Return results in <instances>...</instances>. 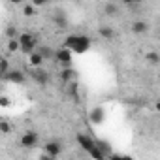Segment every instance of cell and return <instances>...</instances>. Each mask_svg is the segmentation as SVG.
<instances>
[{"label":"cell","mask_w":160,"mask_h":160,"mask_svg":"<svg viewBox=\"0 0 160 160\" xmlns=\"http://www.w3.org/2000/svg\"><path fill=\"white\" fill-rule=\"evenodd\" d=\"M91 45H92V40H91L89 36H85V34H70V36L64 40V47L70 49V51L75 53V55L87 53V51L91 49Z\"/></svg>","instance_id":"6da1fadb"},{"label":"cell","mask_w":160,"mask_h":160,"mask_svg":"<svg viewBox=\"0 0 160 160\" xmlns=\"http://www.w3.org/2000/svg\"><path fill=\"white\" fill-rule=\"evenodd\" d=\"M75 139H77V143L81 145L89 154H91V158H94V160H106V154L98 149V143H96V139H92L91 136H87V134H77L75 136Z\"/></svg>","instance_id":"7a4b0ae2"},{"label":"cell","mask_w":160,"mask_h":160,"mask_svg":"<svg viewBox=\"0 0 160 160\" xmlns=\"http://www.w3.org/2000/svg\"><path fill=\"white\" fill-rule=\"evenodd\" d=\"M19 42H21V51L30 57V55L34 53V47H36V38H34L30 32H23V34L19 36Z\"/></svg>","instance_id":"3957f363"},{"label":"cell","mask_w":160,"mask_h":160,"mask_svg":"<svg viewBox=\"0 0 160 160\" xmlns=\"http://www.w3.org/2000/svg\"><path fill=\"white\" fill-rule=\"evenodd\" d=\"M72 55H73V53L62 45V47L57 51V57H55V60L60 64V68H72Z\"/></svg>","instance_id":"277c9868"},{"label":"cell","mask_w":160,"mask_h":160,"mask_svg":"<svg viewBox=\"0 0 160 160\" xmlns=\"http://www.w3.org/2000/svg\"><path fill=\"white\" fill-rule=\"evenodd\" d=\"M38 141H40V136H38L34 130H27V132L21 136V145H23L25 149H34V147L38 145Z\"/></svg>","instance_id":"5b68a950"},{"label":"cell","mask_w":160,"mask_h":160,"mask_svg":"<svg viewBox=\"0 0 160 160\" xmlns=\"http://www.w3.org/2000/svg\"><path fill=\"white\" fill-rule=\"evenodd\" d=\"M30 79L34 83H38V85H47L49 83V72L47 70H43V68H36V70H32L30 72Z\"/></svg>","instance_id":"8992f818"},{"label":"cell","mask_w":160,"mask_h":160,"mask_svg":"<svg viewBox=\"0 0 160 160\" xmlns=\"http://www.w3.org/2000/svg\"><path fill=\"white\" fill-rule=\"evenodd\" d=\"M89 121H91L92 124H102V122L106 121V109H104L102 106L92 108V109L89 111Z\"/></svg>","instance_id":"52a82bcc"},{"label":"cell","mask_w":160,"mask_h":160,"mask_svg":"<svg viewBox=\"0 0 160 160\" xmlns=\"http://www.w3.org/2000/svg\"><path fill=\"white\" fill-rule=\"evenodd\" d=\"M43 152L49 154V156H53V158H58L62 154V143L60 141H47L43 145Z\"/></svg>","instance_id":"ba28073f"},{"label":"cell","mask_w":160,"mask_h":160,"mask_svg":"<svg viewBox=\"0 0 160 160\" xmlns=\"http://www.w3.org/2000/svg\"><path fill=\"white\" fill-rule=\"evenodd\" d=\"M58 77H60V81H62V83L70 85V83H73V81H75L77 72H75V68H60Z\"/></svg>","instance_id":"9c48e42d"},{"label":"cell","mask_w":160,"mask_h":160,"mask_svg":"<svg viewBox=\"0 0 160 160\" xmlns=\"http://www.w3.org/2000/svg\"><path fill=\"white\" fill-rule=\"evenodd\" d=\"M4 81H10V83H15V85H23L27 81V75L21 72V70H12L6 77H2Z\"/></svg>","instance_id":"30bf717a"},{"label":"cell","mask_w":160,"mask_h":160,"mask_svg":"<svg viewBox=\"0 0 160 160\" xmlns=\"http://www.w3.org/2000/svg\"><path fill=\"white\" fill-rule=\"evenodd\" d=\"M28 62H30V66H32V70H36V68H42L43 66V62H45V58L40 55V51H34L30 57H28Z\"/></svg>","instance_id":"8fae6325"},{"label":"cell","mask_w":160,"mask_h":160,"mask_svg":"<svg viewBox=\"0 0 160 160\" xmlns=\"http://www.w3.org/2000/svg\"><path fill=\"white\" fill-rule=\"evenodd\" d=\"M53 23H55L58 28H66V27H68V17H66V13H64V12H55Z\"/></svg>","instance_id":"7c38bea8"},{"label":"cell","mask_w":160,"mask_h":160,"mask_svg":"<svg viewBox=\"0 0 160 160\" xmlns=\"http://www.w3.org/2000/svg\"><path fill=\"white\" fill-rule=\"evenodd\" d=\"M149 30V25L145 21H134L132 23V32L134 34H145Z\"/></svg>","instance_id":"4fadbf2b"},{"label":"cell","mask_w":160,"mask_h":160,"mask_svg":"<svg viewBox=\"0 0 160 160\" xmlns=\"http://www.w3.org/2000/svg\"><path fill=\"white\" fill-rule=\"evenodd\" d=\"M38 51H40V55H42V57H43L45 60H53V58L57 57V51H53V49H51L49 45H42V47H40Z\"/></svg>","instance_id":"5bb4252c"},{"label":"cell","mask_w":160,"mask_h":160,"mask_svg":"<svg viewBox=\"0 0 160 160\" xmlns=\"http://www.w3.org/2000/svg\"><path fill=\"white\" fill-rule=\"evenodd\" d=\"M104 13H106L108 17H115V15L119 13V6L113 4V2H108V4L104 6Z\"/></svg>","instance_id":"9a60e30c"},{"label":"cell","mask_w":160,"mask_h":160,"mask_svg":"<svg viewBox=\"0 0 160 160\" xmlns=\"http://www.w3.org/2000/svg\"><path fill=\"white\" fill-rule=\"evenodd\" d=\"M66 92H68V96H70V98L77 100V94H79V87H77V81H73V83L66 85Z\"/></svg>","instance_id":"2e32d148"},{"label":"cell","mask_w":160,"mask_h":160,"mask_svg":"<svg viewBox=\"0 0 160 160\" xmlns=\"http://www.w3.org/2000/svg\"><path fill=\"white\" fill-rule=\"evenodd\" d=\"M98 34H100L104 40H111V38L115 36V32H113L111 27H100V28H98Z\"/></svg>","instance_id":"e0dca14e"},{"label":"cell","mask_w":160,"mask_h":160,"mask_svg":"<svg viewBox=\"0 0 160 160\" xmlns=\"http://www.w3.org/2000/svg\"><path fill=\"white\" fill-rule=\"evenodd\" d=\"M10 72H12V70H10V60H8V58H0V75L6 77Z\"/></svg>","instance_id":"ac0fdd59"},{"label":"cell","mask_w":160,"mask_h":160,"mask_svg":"<svg viewBox=\"0 0 160 160\" xmlns=\"http://www.w3.org/2000/svg\"><path fill=\"white\" fill-rule=\"evenodd\" d=\"M96 143H98V149L104 152V154H113V149H111V145L108 143V141H102V139H96Z\"/></svg>","instance_id":"d6986e66"},{"label":"cell","mask_w":160,"mask_h":160,"mask_svg":"<svg viewBox=\"0 0 160 160\" xmlns=\"http://www.w3.org/2000/svg\"><path fill=\"white\" fill-rule=\"evenodd\" d=\"M23 15H27V17H32V15H36V6L30 2V4H25L23 6Z\"/></svg>","instance_id":"ffe728a7"},{"label":"cell","mask_w":160,"mask_h":160,"mask_svg":"<svg viewBox=\"0 0 160 160\" xmlns=\"http://www.w3.org/2000/svg\"><path fill=\"white\" fill-rule=\"evenodd\" d=\"M8 51H10V53L21 51V42H19V40H8Z\"/></svg>","instance_id":"44dd1931"},{"label":"cell","mask_w":160,"mask_h":160,"mask_svg":"<svg viewBox=\"0 0 160 160\" xmlns=\"http://www.w3.org/2000/svg\"><path fill=\"white\" fill-rule=\"evenodd\" d=\"M145 58H147L151 64H158V62H160V55H158V53H154V51L147 53V55H145Z\"/></svg>","instance_id":"7402d4cb"},{"label":"cell","mask_w":160,"mask_h":160,"mask_svg":"<svg viewBox=\"0 0 160 160\" xmlns=\"http://www.w3.org/2000/svg\"><path fill=\"white\" fill-rule=\"evenodd\" d=\"M6 36H8L10 40H19V36H21V34L17 32V28H13V27H10V28L6 30Z\"/></svg>","instance_id":"603a6c76"},{"label":"cell","mask_w":160,"mask_h":160,"mask_svg":"<svg viewBox=\"0 0 160 160\" xmlns=\"http://www.w3.org/2000/svg\"><path fill=\"white\" fill-rule=\"evenodd\" d=\"M109 160H134V158L128 156V154H117V152H113V154H109Z\"/></svg>","instance_id":"cb8c5ba5"},{"label":"cell","mask_w":160,"mask_h":160,"mask_svg":"<svg viewBox=\"0 0 160 160\" xmlns=\"http://www.w3.org/2000/svg\"><path fill=\"white\" fill-rule=\"evenodd\" d=\"M0 130H2V134H8V132H10V124H8V121H0Z\"/></svg>","instance_id":"d4e9b609"},{"label":"cell","mask_w":160,"mask_h":160,"mask_svg":"<svg viewBox=\"0 0 160 160\" xmlns=\"http://www.w3.org/2000/svg\"><path fill=\"white\" fill-rule=\"evenodd\" d=\"M0 106H2V108H8V106H10V98H8V96H0Z\"/></svg>","instance_id":"484cf974"},{"label":"cell","mask_w":160,"mask_h":160,"mask_svg":"<svg viewBox=\"0 0 160 160\" xmlns=\"http://www.w3.org/2000/svg\"><path fill=\"white\" fill-rule=\"evenodd\" d=\"M124 6H126V8H130V10H136V8H139V4H138V2H136V4H134V2H124Z\"/></svg>","instance_id":"4316f807"},{"label":"cell","mask_w":160,"mask_h":160,"mask_svg":"<svg viewBox=\"0 0 160 160\" xmlns=\"http://www.w3.org/2000/svg\"><path fill=\"white\" fill-rule=\"evenodd\" d=\"M42 160H57V158H53V156H49V154L43 152V154H42Z\"/></svg>","instance_id":"83f0119b"},{"label":"cell","mask_w":160,"mask_h":160,"mask_svg":"<svg viewBox=\"0 0 160 160\" xmlns=\"http://www.w3.org/2000/svg\"><path fill=\"white\" fill-rule=\"evenodd\" d=\"M154 109H156V111H158V113H160V100H158V102H156V104H154Z\"/></svg>","instance_id":"f1b7e54d"},{"label":"cell","mask_w":160,"mask_h":160,"mask_svg":"<svg viewBox=\"0 0 160 160\" xmlns=\"http://www.w3.org/2000/svg\"><path fill=\"white\" fill-rule=\"evenodd\" d=\"M158 77H160V73H158Z\"/></svg>","instance_id":"f546056e"}]
</instances>
